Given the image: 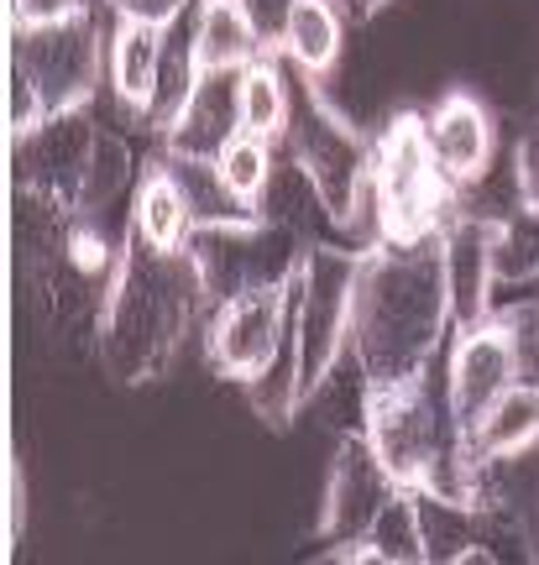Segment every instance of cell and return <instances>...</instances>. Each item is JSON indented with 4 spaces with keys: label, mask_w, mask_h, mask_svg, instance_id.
<instances>
[{
    "label": "cell",
    "mask_w": 539,
    "mask_h": 565,
    "mask_svg": "<svg viewBox=\"0 0 539 565\" xmlns=\"http://www.w3.org/2000/svg\"><path fill=\"white\" fill-rule=\"evenodd\" d=\"M445 278H451V309L456 324L487 320L498 303V267H493V215L456 210V221L445 225Z\"/></svg>",
    "instance_id": "obj_15"
},
{
    "label": "cell",
    "mask_w": 539,
    "mask_h": 565,
    "mask_svg": "<svg viewBox=\"0 0 539 565\" xmlns=\"http://www.w3.org/2000/svg\"><path fill=\"white\" fill-rule=\"evenodd\" d=\"M220 179H225V189L236 194L246 210H267V189H273V141L267 137H246L241 131L225 152H220Z\"/></svg>",
    "instance_id": "obj_23"
},
{
    "label": "cell",
    "mask_w": 539,
    "mask_h": 565,
    "mask_svg": "<svg viewBox=\"0 0 539 565\" xmlns=\"http://www.w3.org/2000/svg\"><path fill=\"white\" fill-rule=\"evenodd\" d=\"M514 194L529 204H539V121L519 137V152H514Z\"/></svg>",
    "instance_id": "obj_27"
},
{
    "label": "cell",
    "mask_w": 539,
    "mask_h": 565,
    "mask_svg": "<svg viewBox=\"0 0 539 565\" xmlns=\"http://www.w3.org/2000/svg\"><path fill=\"white\" fill-rule=\"evenodd\" d=\"M158 137L168 158L220 162V152L241 137V74H194Z\"/></svg>",
    "instance_id": "obj_13"
},
{
    "label": "cell",
    "mask_w": 539,
    "mask_h": 565,
    "mask_svg": "<svg viewBox=\"0 0 539 565\" xmlns=\"http://www.w3.org/2000/svg\"><path fill=\"white\" fill-rule=\"evenodd\" d=\"M367 550L378 565H420L424 555V519H420V487H393V498L367 529Z\"/></svg>",
    "instance_id": "obj_22"
},
{
    "label": "cell",
    "mask_w": 539,
    "mask_h": 565,
    "mask_svg": "<svg viewBox=\"0 0 539 565\" xmlns=\"http://www.w3.org/2000/svg\"><path fill=\"white\" fill-rule=\"evenodd\" d=\"M361 435L378 450L393 482L472 503L477 461L451 414V393L445 383H430V372L414 383L361 387Z\"/></svg>",
    "instance_id": "obj_3"
},
{
    "label": "cell",
    "mask_w": 539,
    "mask_h": 565,
    "mask_svg": "<svg viewBox=\"0 0 539 565\" xmlns=\"http://www.w3.org/2000/svg\"><path fill=\"white\" fill-rule=\"evenodd\" d=\"M74 11H89V0H11V21L27 26V21H59L74 17Z\"/></svg>",
    "instance_id": "obj_28"
},
{
    "label": "cell",
    "mask_w": 539,
    "mask_h": 565,
    "mask_svg": "<svg viewBox=\"0 0 539 565\" xmlns=\"http://www.w3.org/2000/svg\"><path fill=\"white\" fill-rule=\"evenodd\" d=\"M294 278L257 282L246 294L210 303L204 351L220 377L252 387L283 362V341H288V320H294Z\"/></svg>",
    "instance_id": "obj_8"
},
{
    "label": "cell",
    "mask_w": 539,
    "mask_h": 565,
    "mask_svg": "<svg viewBox=\"0 0 539 565\" xmlns=\"http://www.w3.org/2000/svg\"><path fill=\"white\" fill-rule=\"evenodd\" d=\"M162 68H168V32L162 26H141V21H116L110 26V89L141 121H152Z\"/></svg>",
    "instance_id": "obj_16"
},
{
    "label": "cell",
    "mask_w": 539,
    "mask_h": 565,
    "mask_svg": "<svg viewBox=\"0 0 539 565\" xmlns=\"http://www.w3.org/2000/svg\"><path fill=\"white\" fill-rule=\"evenodd\" d=\"M101 131L105 126L95 121V105L11 131V194H32V200L59 204L63 215H80Z\"/></svg>",
    "instance_id": "obj_9"
},
{
    "label": "cell",
    "mask_w": 539,
    "mask_h": 565,
    "mask_svg": "<svg viewBox=\"0 0 539 565\" xmlns=\"http://www.w3.org/2000/svg\"><path fill=\"white\" fill-rule=\"evenodd\" d=\"M514 387H519V366H514V341H508V324L498 309L477 324H456L451 362H445V393H451V414L466 440Z\"/></svg>",
    "instance_id": "obj_11"
},
{
    "label": "cell",
    "mask_w": 539,
    "mask_h": 565,
    "mask_svg": "<svg viewBox=\"0 0 539 565\" xmlns=\"http://www.w3.org/2000/svg\"><path fill=\"white\" fill-rule=\"evenodd\" d=\"M11 95H6V116L11 131H27L38 121L68 116L95 105L101 74H110V32L105 17L74 11L59 21H11Z\"/></svg>",
    "instance_id": "obj_4"
},
{
    "label": "cell",
    "mask_w": 539,
    "mask_h": 565,
    "mask_svg": "<svg viewBox=\"0 0 539 565\" xmlns=\"http://www.w3.org/2000/svg\"><path fill=\"white\" fill-rule=\"evenodd\" d=\"M283 147H288L294 173L309 183L315 204L325 210V221L346 236L361 231V246H378L372 200H367L372 141L346 121V110L325 95V84L315 74H299V84H294V110H288Z\"/></svg>",
    "instance_id": "obj_5"
},
{
    "label": "cell",
    "mask_w": 539,
    "mask_h": 565,
    "mask_svg": "<svg viewBox=\"0 0 539 565\" xmlns=\"http://www.w3.org/2000/svg\"><path fill=\"white\" fill-rule=\"evenodd\" d=\"M189 252H194V263L204 273L210 303L231 299V294H246L257 282L294 278L304 263V242L288 225L273 221V215L246 221V225H220V231H194Z\"/></svg>",
    "instance_id": "obj_10"
},
{
    "label": "cell",
    "mask_w": 539,
    "mask_h": 565,
    "mask_svg": "<svg viewBox=\"0 0 539 565\" xmlns=\"http://www.w3.org/2000/svg\"><path fill=\"white\" fill-rule=\"evenodd\" d=\"M393 477L388 466L378 461V450L367 445V435H346L336 450V466H330V482H325V503H320V540H336V545H351V540H367L372 519L382 513V503L393 498Z\"/></svg>",
    "instance_id": "obj_12"
},
{
    "label": "cell",
    "mask_w": 539,
    "mask_h": 565,
    "mask_svg": "<svg viewBox=\"0 0 539 565\" xmlns=\"http://www.w3.org/2000/svg\"><path fill=\"white\" fill-rule=\"evenodd\" d=\"M456 324L445 278V231L424 242L361 246L351 288V356L361 387H393L435 372Z\"/></svg>",
    "instance_id": "obj_1"
},
{
    "label": "cell",
    "mask_w": 539,
    "mask_h": 565,
    "mask_svg": "<svg viewBox=\"0 0 539 565\" xmlns=\"http://www.w3.org/2000/svg\"><path fill=\"white\" fill-rule=\"evenodd\" d=\"M346 47V11L340 0H294V17L283 26V58L294 63L299 74L325 79L340 63Z\"/></svg>",
    "instance_id": "obj_19"
},
{
    "label": "cell",
    "mask_w": 539,
    "mask_h": 565,
    "mask_svg": "<svg viewBox=\"0 0 539 565\" xmlns=\"http://www.w3.org/2000/svg\"><path fill=\"white\" fill-rule=\"evenodd\" d=\"M210 303L194 252H158L131 231L120 263L105 282V303L95 320V356L116 383H158L179 362L189 330Z\"/></svg>",
    "instance_id": "obj_2"
},
{
    "label": "cell",
    "mask_w": 539,
    "mask_h": 565,
    "mask_svg": "<svg viewBox=\"0 0 539 565\" xmlns=\"http://www.w3.org/2000/svg\"><path fill=\"white\" fill-rule=\"evenodd\" d=\"M357 257L361 246H304L299 278H294V320H288V383H294V404L299 408L336 377L340 356L351 351Z\"/></svg>",
    "instance_id": "obj_7"
},
{
    "label": "cell",
    "mask_w": 539,
    "mask_h": 565,
    "mask_svg": "<svg viewBox=\"0 0 539 565\" xmlns=\"http://www.w3.org/2000/svg\"><path fill=\"white\" fill-rule=\"evenodd\" d=\"M367 200H372V231L378 242H424L440 236L456 221L461 189L445 179L435 162L424 116L399 110L372 141V173H367Z\"/></svg>",
    "instance_id": "obj_6"
},
{
    "label": "cell",
    "mask_w": 539,
    "mask_h": 565,
    "mask_svg": "<svg viewBox=\"0 0 539 565\" xmlns=\"http://www.w3.org/2000/svg\"><path fill=\"white\" fill-rule=\"evenodd\" d=\"M514 341V366H519V387L539 393V299H514L498 309Z\"/></svg>",
    "instance_id": "obj_24"
},
{
    "label": "cell",
    "mask_w": 539,
    "mask_h": 565,
    "mask_svg": "<svg viewBox=\"0 0 539 565\" xmlns=\"http://www.w3.org/2000/svg\"><path fill=\"white\" fill-rule=\"evenodd\" d=\"M262 53L267 47H262L257 26L246 21L241 0H194V32H189L194 74H241Z\"/></svg>",
    "instance_id": "obj_18"
},
{
    "label": "cell",
    "mask_w": 539,
    "mask_h": 565,
    "mask_svg": "<svg viewBox=\"0 0 539 565\" xmlns=\"http://www.w3.org/2000/svg\"><path fill=\"white\" fill-rule=\"evenodd\" d=\"M493 267L498 288H529L539 278V204L519 200L493 215Z\"/></svg>",
    "instance_id": "obj_20"
},
{
    "label": "cell",
    "mask_w": 539,
    "mask_h": 565,
    "mask_svg": "<svg viewBox=\"0 0 539 565\" xmlns=\"http://www.w3.org/2000/svg\"><path fill=\"white\" fill-rule=\"evenodd\" d=\"M131 231L147 246H158V252H189V242H194L200 221H194V204H189V194H183V183L168 158H152L141 168Z\"/></svg>",
    "instance_id": "obj_17"
},
{
    "label": "cell",
    "mask_w": 539,
    "mask_h": 565,
    "mask_svg": "<svg viewBox=\"0 0 539 565\" xmlns=\"http://www.w3.org/2000/svg\"><path fill=\"white\" fill-rule=\"evenodd\" d=\"M424 131H430V147H435V162L456 189H477L493 173L498 126H493V110L472 89H445L435 110L424 116Z\"/></svg>",
    "instance_id": "obj_14"
},
{
    "label": "cell",
    "mask_w": 539,
    "mask_h": 565,
    "mask_svg": "<svg viewBox=\"0 0 539 565\" xmlns=\"http://www.w3.org/2000/svg\"><path fill=\"white\" fill-rule=\"evenodd\" d=\"M288 110H294V89L283 84L278 53H262L257 63H246L241 68V131L246 137L283 141Z\"/></svg>",
    "instance_id": "obj_21"
},
{
    "label": "cell",
    "mask_w": 539,
    "mask_h": 565,
    "mask_svg": "<svg viewBox=\"0 0 539 565\" xmlns=\"http://www.w3.org/2000/svg\"><path fill=\"white\" fill-rule=\"evenodd\" d=\"M105 11H110V21H141V26H173V21L194 6V0H101Z\"/></svg>",
    "instance_id": "obj_25"
},
{
    "label": "cell",
    "mask_w": 539,
    "mask_h": 565,
    "mask_svg": "<svg viewBox=\"0 0 539 565\" xmlns=\"http://www.w3.org/2000/svg\"><path fill=\"white\" fill-rule=\"evenodd\" d=\"M241 11H246V21L257 26L262 47L283 58V26L294 17V0H241Z\"/></svg>",
    "instance_id": "obj_26"
},
{
    "label": "cell",
    "mask_w": 539,
    "mask_h": 565,
    "mask_svg": "<svg viewBox=\"0 0 539 565\" xmlns=\"http://www.w3.org/2000/svg\"><path fill=\"white\" fill-rule=\"evenodd\" d=\"M382 6H388V0H340V11H351V17H372Z\"/></svg>",
    "instance_id": "obj_29"
}]
</instances>
